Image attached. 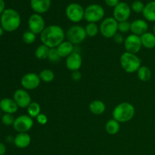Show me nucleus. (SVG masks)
Here are the masks:
<instances>
[{"mask_svg":"<svg viewBox=\"0 0 155 155\" xmlns=\"http://www.w3.org/2000/svg\"><path fill=\"white\" fill-rule=\"evenodd\" d=\"M27 114L32 118H36L38 117V115L41 114L40 105L37 102H35V101L30 103V104L27 107Z\"/></svg>","mask_w":155,"mask_h":155,"instance_id":"nucleus-27","label":"nucleus"},{"mask_svg":"<svg viewBox=\"0 0 155 155\" xmlns=\"http://www.w3.org/2000/svg\"><path fill=\"white\" fill-rule=\"evenodd\" d=\"M2 123L5 126L13 125L15 120V118L11 114H4L1 117Z\"/></svg>","mask_w":155,"mask_h":155,"instance_id":"nucleus-32","label":"nucleus"},{"mask_svg":"<svg viewBox=\"0 0 155 155\" xmlns=\"http://www.w3.org/2000/svg\"><path fill=\"white\" fill-rule=\"evenodd\" d=\"M39 76L40 80L45 83H51L54 79V72L49 69H44L41 71Z\"/></svg>","mask_w":155,"mask_h":155,"instance_id":"nucleus-28","label":"nucleus"},{"mask_svg":"<svg viewBox=\"0 0 155 155\" xmlns=\"http://www.w3.org/2000/svg\"><path fill=\"white\" fill-rule=\"evenodd\" d=\"M31 137L27 133H18L14 139V144L18 148H26L30 145Z\"/></svg>","mask_w":155,"mask_h":155,"instance_id":"nucleus-19","label":"nucleus"},{"mask_svg":"<svg viewBox=\"0 0 155 155\" xmlns=\"http://www.w3.org/2000/svg\"><path fill=\"white\" fill-rule=\"evenodd\" d=\"M85 9L78 3H71L67 6L65 14L69 21L73 23H79L84 18Z\"/></svg>","mask_w":155,"mask_h":155,"instance_id":"nucleus-8","label":"nucleus"},{"mask_svg":"<svg viewBox=\"0 0 155 155\" xmlns=\"http://www.w3.org/2000/svg\"><path fill=\"white\" fill-rule=\"evenodd\" d=\"M153 30H154V34L155 35V24L154 25V27H153Z\"/></svg>","mask_w":155,"mask_h":155,"instance_id":"nucleus-42","label":"nucleus"},{"mask_svg":"<svg viewBox=\"0 0 155 155\" xmlns=\"http://www.w3.org/2000/svg\"><path fill=\"white\" fill-rule=\"evenodd\" d=\"M28 27L29 30L33 32L35 34H41L44 29L45 28V20L42 15L39 14L34 13L28 19Z\"/></svg>","mask_w":155,"mask_h":155,"instance_id":"nucleus-10","label":"nucleus"},{"mask_svg":"<svg viewBox=\"0 0 155 155\" xmlns=\"http://www.w3.org/2000/svg\"><path fill=\"white\" fill-rule=\"evenodd\" d=\"M120 130V123L117 121L116 120L110 119L106 123L105 130L109 135H116L117 133H119Z\"/></svg>","mask_w":155,"mask_h":155,"instance_id":"nucleus-24","label":"nucleus"},{"mask_svg":"<svg viewBox=\"0 0 155 155\" xmlns=\"http://www.w3.org/2000/svg\"><path fill=\"white\" fill-rule=\"evenodd\" d=\"M33 126V118L29 115H21L15 118L13 127L18 133H27Z\"/></svg>","mask_w":155,"mask_h":155,"instance_id":"nucleus-9","label":"nucleus"},{"mask_svg":"<svg viewBox=\"0 0 155 155\" xmlns=\"http://www.w3.org/2000/svg\"><path fill=\"white\" fill-rule=\"evenodd\" d=\"M142 15L146 21L155 22V1H151L145 5Z\"/></svg>","mask_w":155,"mask_h":155,"instance_id":"nucleus-21","label":"nucleus"},{"mask_svg":"<svg viewBox=\"0 0 155 155\" xmlns=\"http://www.w3.org/2000/svg\"><path fill=\"white\" fill-rule=\"evenodd\" d=\"M148 30V24L146 21L142 19H137L131 23L130 31L133 34L141 36L144 33H147Z\"/></svg>","mask_w":155,"mask_h":155,"instance_id":"nucleus-17","label":"nucleus"},{"mask_svg":"<svg viewBox=\"0 0 155 155\" xmlns=\"http://www.w3.org/2000/svg\"><path fill=\"white\" fill-rule=\"evenodd\" d=\"M48 58L49 59L50 61L51 62H58L61 58L60 55H59L56 48H50Z\"/></svg>","mask_w":155,"mask_h":155,"instance_id":"nucleus-34","label":"nucleus"},{"mask_svg":"<svg viewBox=\"0 0 155 155\" xmlns=\"http://www.w3.org/2000/svg\"><path fill=\"white\" fill-rule=\"evenodd\" d=\"M66 34L61 27L58 25H49L44 29L40 34V40L42 44L50 48H57L64 41Z\"/></svg>","mask_w":155,"mask_h":155,"instance_id":"nucleus-1","label":"nucleus"},{"mask_svg":"<svg viewBox=\"0 0 155 155\" xmlns=\"http://www.w3.org/2000/svg\"><path fill=\"white\" fill-rule=\"evenodd\" d=\"M21 24V15L13 8L5 9L0 17V25L4 31H15L19 28Z\"/></svg>","mask_w":155,"mask_h":155,"instance_id":"nucleus-2","label":"nucleus"},{"mask_svg":"<svg viewBox=\"0 0 155 155\" xmlns=\"http://www.w3.org/2000/svg\"><path fill=\"white\" fill-rule=\"evenodd\" d=\"M124 45L126 51L132 53V54H136L139 52L142 46L140 36H136L133 33L129 35L126 38Z\"/></svg>","mask_w":155,"mask_h":155,"instance_id":"nucleus-13","label":"nucleus"},{"mask_svg":"<svg viewBox=\"0 0 155 155\" xmlns=\"http://www.w3.org/2000/svg\"><path fill=\"white\" fill-rule=\"evenodd\" d=\"M18 106L15 101V100L9 98H5L0 101V109L5 114L16 113L18 110Z\"/></svg>","mask_w":155,"mask_h":155,"instance_id":"nucleus-18","label":"nucleus"},{"mask_svg":"<svg viewBox=\"0 0 155 155\" xmlns=\"http://www.w3.org/2000/svg\"><path fill=\"white\" fill-rule=\"evenodd\" d=\"M89 108L93 114L101 115L105 111L106 106L105 104L101 100H95L89 104Z\"/></svg>","mask_w":155,"mask_h":155,"instance_id":"nucleus-23","label":"nucleus"},{"mask_svg":"<svg viewBox=\"0 0 155 155\" xmlns=\"http://www.w3.org/2000/svg\"><path fill=\"white\" fill-rule=\"evenodd\" d=\"M105 4L111 8H115L120 3V0H104Z\"/></svg>","mask_w":155,"mask_h":155,"instance_id":"nucleus-38","label":"nucleus"},{"mask_svg":"<svg viewBox=\"0 0 155 155\" xmlns=\"http://www.w3.org/2000/svg\"><path fill=\"white\" fill-rule=\"evenodd\" d=\"M135 107L130 102H121L117 104L112 112V116L119 123H127L134 117Z\"/></svg>","mask_w":155,"mask_h":155,"instance_id":"nucleus-3","label":"nucleus"},{"mask_svg":"<svg viewBox=\"0 0 155 155\" xmlns=\"http://www.w3.org/2000/svg\"><path fill=\"white\" fill-rule=\"evenodd\" d=\"M36 121L39 123L40 125H45L48 122V117L45 114H40L38 115V117H36Z\"/></svg>","mask_w":155,"mask_h":155,"instance_id":"nucleus-35","label":"nucleus"},{"mask_svg":"<svg viewBox=\"0 0 155 155\" xmlns=\"http://www.w3.org/2000/svg\"><path fill=\"white\" fill-rule=\"evenodd\" d=\"M61 58H68L71 53L74 52V44L69 41H64L56 48Z\"/></svg>","mask_w":155,"mask_h":155,"instance_id":"nucleus-20","label":"nucleus"},{"mask_svg":"<svg viewBox=\"0 0 155 155\" xmlns=\"http://www.w3.org/2000/svg\"><path fill=\"white\" fill-rule=\"evenodd\" d=\"M83 64V59L80 53L74 51L66 58V67L69 71H76L80 69Z\"/></svg>","mask_w":155,"mask_h":155,"instance_id":"nucleus-15","label":"nucleus"},{"mask_svg":"<svg viewBox=\"0 0 155 155\" xmlns=\"http://www.w3.org/2000/svg\"><path fill=\"white\" fill-rule=\"evenodd\" d=\"M3 33H4V30H3L2 27L1 25H0V37H1V36H2Z\"/></svg>","mask_w":155,"mask_h":155,"instance_id":"nucleus-41","label":"nucleus"},{"mask_svg":"<svg viewBox=\"0 0 155 155\" xmlns=\"http://www.w3.org/2000/svg\"><path fill=\"white\" fill-rule=\"evenodd\" d=\"M13 99L18 104V106L21 108H27L30 104L31 97L27 90L23 89H17L14 93Z\"/></svg>","mask_w":155,"mask_h":155,"instance_id":"nucleus-14","label":"nucleus"},{"mask_svg":"<svg viewBox=\"0 0 155 155\" xmlns=\"http://www.w3.org/2000/svg\"><path fill=\"white\" fill-rule=\"evenodd\" d=\"M71 78H72V80H74V81H79V80H81L82 78L81 73L79 71H73L72 74H71Z\"/></svg>","mask_w":155,"mask_h":155,"instance_id":"nucleus-37","label":"nucleus"},{"mask_svg":"<svg viewBox=\"0 0 155 155\" xmlns=\"http://www.w3.org/2000/svg\"><path fill=\"white\" fill-rule=\"evenodd\" d=\"M6 152V147L3 143L0 142V155H4Z\"/></svg>","mask_w":155,"mask_h":155,"instance_id":"nucleus-40","label":"nucleus"},{"mask_svg":"<svg viewBox=\"0 0 155 155\" xmlns=\"http://www.w3.org/2000/svg\"><path fill=\"white\" fill-rule=\"evenodd\" d=\"M1 117H2V110L1 109H0V119H1Z\"/></svg>","mask_w":155,"mask_h":155,"instance_id":"nucleus-43","label":"nucleus"},{"mask_svg":"<svg viewBox=\"0 0 155 155\" xmlns=\"http://www.w3.org/2000/svg\"><path fill=\"white\" fill-rule=\"evenodd\" d=\"M113 39L114 40V42L117 44L124 43V40H125V39L124 38L123 35L121 34V33H118L114 36Z\"/></svg>","mask_w":155,"mask_h":155,"instance_id":"nucleus-36","label":"nucleus"},{"mask_svg":"<svg viewBox=\"0 0 155 155\" xmlns=\"http://www.w3.org/2000/svg\"><path fill=\"white\" fill-rule=\"evenodd\" d=\"M120 62L123 69L128 74L137 72L142 66L140 58L136 54H132L127 51L123 53L120 56Z\"/></svg>","mask_w":155,"mask_h":155,"instance_id":"nucleus-4","label":"nucleus"},{"mask_svg":"<svg viewBox=\"0 0 155 155\" xmlns=\"http://www.w3.org/2000/svg\"><path fill=\"white\" fill-rule=\"evenodd\" d=\"M145 5L142 2V1H139V0H136V1L133 2L131 5V10L133 11L135 13H142L145 8Z\"/></svg>","mask_w":155,"mask_h":155,"instance_id":"nucleus-31","label":"nucleus"},{"mask_svg":"<svg viewBox=\"0 0 155 155\" xmlns=\"http://www.w3.org/2000/svg\"><path fill=\"white\" fill-rule=\"evenodd\" d=\"M5 10V2L4 0H0V16Z\"/></svg>","mask_w":155,"mask_h":155,"instance_id":"nucleus-39","label":"nucleus"},{"mask_svg":"<svg viewBox=\"0 0 155 155\" xmlns=\"http://www.w3.org/2000/svg\"><path fill=\"white\" fill-rule=\"evenodd\" d=\"M105 12L104 8L98 4H92L85 8L84 19L88 23H97L104 18Z\"/></svg>","mask_w":155,"mask_h":155,"instance_id":"nucleus-5","label":"nucleus"},{"mask_svg":"<svg viewBox=\"0 0 155 155\" xmlns=\"http://www.w3.org/2000/svg\"><path fill=\"white\" fill-rule=\"evenodd\" d=\"M130 28H131V23L129 22L128 21L118 22V31L120 33H127L130 31Z\"/></svg>","mask_w":155,"mask_h":155,"instance_id":"nucleus-33","label":"nucleus"},{"mask_svg":"<svg viewBox=\"0 0 155 155\" xmlns=\"http://www.w3.org/2000/svg\"><path fill=\"white\" fill-rule=\"evenodd\" d=\"M49 51V47L42 44L36 48V51H35V56L39 60H45V59L48 58Z\"/></svg>","mask_w":155,"mask_h":155,"instance_id":"nucleus-25","label":"nucleus"},{"mask_svg":"<svg viewBox=\"0 0 155 155\" xmlns=\"http://www.w3.org/2000/svg\"><path fill=\"white\" fill-rule=\"evenodd\" d=\"M86 33L87 36L89 37H95L98 35L99 32V27L97 25L96 23H89L85 27Z\"/></svg>","mask_w":155,"mask_h":155,"instance_id":"nucleus-29","label":"nucleus"},{"mask_svg":"<svg viewBox=\"0 0 155 155\" xmlns=\"http://www.w3.org/2000/svg\"><path fill=\"white\" fill-rule=\"evenodd\" d=\"M86 35L84 27L80 25H74L70 27L66 33V38L68 41L72 44H80L86 39Z\"/></svg>","mask_w":155,"mask_h":155,"instance_id":"nucleus-7","label":"nucleus"},{"mask_svg":"<svg viewBox=\"0 0 155 155\" xmlns=\"http://www.w3.org/2000/svg\"><path fill=\"white\" fill-rule=\"evenodd\" d=\"M51 0H30V7L35 13H45L49 10L51 7Z\"/></svg>","mask_w":155,"mask_h":155,"instance_id":"nucleus-16","label":"nucleus"},{"mask_svg":"<svg viewBox=\"0 0 155 155\" xmlns=\"http://www.w3.org/2000/svg\"><path fill=\"white\" fill-rule=\"evenodd\" d=\"M41 80L39 76L35 73H28L22 77L21 80V84L24 89L26 90H33L39 87Z\"/></svg>","mask_w":155,"mask_h":155,"instance_id":"nucleus-12","label":"nucleus"},{"mask_svg":"<svg viewBox=\"0 0 155 155\" xmlns=\"http://www.w3.org/2000/svg\"><path fill=\"white\" fill-rule=\"evenodd\" d=\"M118 21L114 18L109 17L104 18L99 26V32L104 37L110 39L117 33Z\"/></svg>","mask_w":155,"mask_h":155,"instance_id":"nucleus-6","label":"nucleus"},{"mask_svg":"<svg viewBox=\"0 0 155 155\" xmlns=\"http://www.w3.org/2000/svg\"><path fill=\"white\" fill-rule=\"evenodd\" d=\"M23 41L25 42L26 44H33L35 42L36 39V36L35 33L31 32L30 30H27V31L24 32L23 34Z\"/></svg>","mask_w":155,"mask_h":155,"instance_id":"nucleus-30","label":"nucleus"},{"mask_svg":"<svg viewBox=\"0 0 155 155\" xmlns=\"http://www.w3.org/2000/svg\"><path fill=\"white\" fill-rule=\"evenodd\" d=\"M140 38L142 46L145 47V48L152 49L155 48V35L154 33L147 32L142 35Z\"/></svg>","mask_w":155,"mask_h":155,"instance_id":"nucleus-22","label":"nucleus"},{"mask_svg":"<svg viewBox=\"0 0 155 155\" xmlns=\"http://www.w3.org/2000/svg\"><path fill=\"white\" fill-rule=\"evenodd\" d=\"M131 7L124 2H120L119 4L114 8L113 15L118 22L128 21L131 15Z\"/></svg>","mask_w":155,"mask_h":155,"instance_id":"nucleus-11","label":"nucleus"},{"mask_svg":"<svg viewBox=\"0 0 155 155\" xmlns=\"http://www.w3.org/2000/svg\"><path fill=\"white\" fill-rule=\"evenodd\" d=\"M151 1H155V0H151Z\"/></svg>","mask_w":155,"mask_h":155,"instance_id":"nucleus-44","label":"nucleus"},{"mask_svg":"<svg viewBox=\"0 0 155 155\" xmlns=\"http://www.w3.org/2000/svg\"><path fill=\"white\" fill-rule=\"evenodd\" d=\"M137 76L139 80L142 82H147L151 79V71L148 67L141 66L137 71Z\"/></svg>","mask_w":155,"mask_h":155,"instance_id":"nucleus-26","label":"nucleus"}]
</instances>
